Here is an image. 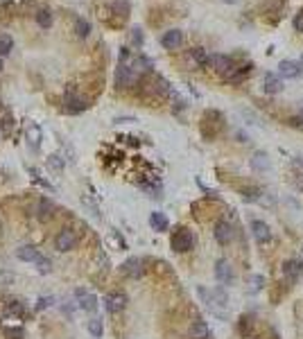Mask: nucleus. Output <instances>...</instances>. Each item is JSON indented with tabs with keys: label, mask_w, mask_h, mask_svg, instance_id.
<instances>
[{
	"label": "nucleus",
	"mask_w": 303,
	"mask_h": 339,
	"mask_svg": "<svg viewBox=\"0 0 303 339\" xmlns=\"http://www.w3.org/2000/svg\"><path fill=\"white\" fill-rule=\"evenodd\" d=\"M27 143H30L32 149H39V147H41V127H39V124H30V127H27Z\"/></svg>",
	"instance_id": "obj_21"
},
{
	"label": "nucleus",
	"mask_w": 303,
	"mask_h": 339,
	"mask_svg": "<svg viewBox=\"0 0 303 339\" xmlns=\"http://www.w3.org/2000/svg\"><path fill=\"white\" fill-rule=\"evenodd\" d=\"M11 48H14V41H11V36H9V34H5V32H0V59H3L5 54H9Z\"/></svg>",
	"instance_id": "obj_24"
},
{
	"label": "nucleus",
	"mask_w": 303,
	"mask_h": 339,
	"mask_svg": "<svg viewBox=\"0 0 303 339\" xmlns=\"http://www.w3.org/2000/svg\"><path fill=\"white\" fill-rule=\"evenodd\" d=\"M0 68H3V61H0Z\"/></svg>",
	"instance_id": "obj_40"
},
{
	"label": "nucleus",
	"mask_w": 303,
	"mask_h": 339,
	"mask_svg": "<svg viewBox=\"0 0 303 339\" xmlns=\"http://www.w3.org/2000/svg\"><path fill=\"white\" fill-rule=\"evenodd\" d=\"M299 68H301V70H303V54H301V61H299Z\"/></svg>",
	"instance_id": "obj_37"
},
{
	"label": "nucleus",
	"mask_w": 303,
	"mask_h": 339,
	"mask_svg": "<svg viewBox=\"0 0 303 339\" xmlns=\"http://www.w3.org/2000/svg\"><path fill=\"white\" fill-rule=\"evenodd\" d=\"M294 30H296V32H303V9L294 16Z\"/></svg>",
	"instance_id": "obj_34"
},
{
	"label": "nucleus",
	"mask_w": 303,
	"mask_h": 339,
	"mask_svg": "<svg viewBox=\"0 0 303 339\" xmlns=\"http://www.w3.org/2000/svg\"><path fill=\"white\" fill-rule=\"evenodd\" d=\"M224 3H228V5H233V3H238V0H224Z\"/></svg>",
	"instance_id": "obj_38"
},
{
	"label": "nucleus",
	"mask_w": 303,
	"mask_h": 339,
	"mask_svg": "<svg viewBox=\"0 0 303 339\" xmlns=\"http://www.w3.org/2000/svg\"><path fill=\"white\" fill-rule=\"evenodd\" d=\"M39 256H41V251L32 244H23V247L16 249V258L23 260V262H34Z\"/></svg>",
	"instance_id": "obj_16"
},
{
	"label": "nucleus",
	"mask_w": 303,
	"mask_h": 339,
	"mask_svg": "<svg viewBox=\"0 0 303 339\" xmlns=\"http://www.w3.org/2000/svg\"><path fill=\"white\" fill-rule=\"evenodd\" d=\"M281 88H283V82L278 79V75H274V72H267L265 75V90L270 95L274 93H281Z\"/></svg>",
	"instance_id": "obj_20"
},
{
	"label": "nucleus",
	"mask_w": 303,
	"mask_h": 339,
	"mask_svg": "<svg viewBox=\"0 0 303 339\" xmlns=\"http://www.w3.org/2000/svg\"><path fill=\"white\" fill-rule=\"evenodd\" d=\"M55 215V203L48 199V197H41L37 203V219L39 222H50Z\"/></svg>",
	"instance_id": "obj_13"
},
{
	"label": "nucleus",
	"mask_w": 303,
	"mask_h": 339,
	"mask_svg": "<svg viewBox=\"0 0 303 339\" xmlns=\"http://www.w3.org/2000/svg\"><path fill=\"white\" fill-rule=\"evenodd\" d=\"M251 326H254L251 316H242V319H240V330H242L244 335H249V332H251Z\"/></svg>",
	"instance_id": "obj_31"
},
{
	"label": "nucleus",
	"mask_w": 303,
	"mask_h": 339,
	"mask_svg": "<svg viewBox=\"0 0 303 339\" xmlns=\"http://www.w3.org/2000/svg\"><path fill=\"white\" fill-rule=\"evenodd\" d=\"M131 39H134V43H136V45H140V41H142V36H140V27H134V34H131Z\"/></svg>",
	"instance_id": "obj_35"
},
{
	"label": "nucleus",
	"mask_w": 303,
	"mask_h": 339,
	"mask_svg": "<svg viewBox=\"0 0 303 339\" xmlns=\"http://www.w3.org/2000/svg\"><path fill=\"white\" fill-rule=\"evenodd\" d=\"M75 32H77V36H88V32H91V23L88 21H84V18H77L75 23Z\"/></svg>",
	"instance_id": "obj_27"
},
{
	"label": "nucleus",
	"mask_w": 303,
	"mask_h": 339,
	"mask_svg": "<svg viewBox=\"0 0 303 339\" xmlns=\"http://www.w3.org/2000/svg\"><path fill=\"white\" fill-rule=\"evenodd\" d=\"M251 233H254L258 244H270L272 242V229L262 219H251Z\"/></svg>",
	"instance_id": "obj_8"
},
{
	"label": "nucleus",
	"mask_w": 303,
	"mask_h": 339,
	"mask_svg": "<svg viewBox=\"0 0 303 339\" xmlns=\"http://www.w3.org/2000/svg\"><path fill=\"white\" fill-rule=\"evenodd\" d=\"M64 109H66V113H82L88 109V102L84 98H79L77 93H73V90H68L64 98Z\"/></svg>",
	"instance_id": "obj_9"
},
{
	"label": "nucleus",
	"mask_w": 303,
	"mask_h": 339,
	"mask_svg": "<svg viewBox=\"0 0 303 339\" xmlns=\"http://www.w3.org/2000/svg\"><path fill=\"white\" fill-rule=\"evenodd\" d=\"M75 242H77V235L73 229H61L55 237V247H57V251H61V253L70 251V249L75 247Z\"/></svg>",
	"instance_id": "obj_6"
},
{
	"label": "nucleus",
	"mask_w": 303,
	"mask_h": 339,
	"mask_svg": "<svg viewBox=\"0 0 303 339\" xmlns=\"http://www.w3.org/2000/svg\"><path fill=\"white\" fill-rule=\"evenodd\" d=\"M104 308L109 314H116V312H122L127 308V294L122 292H111L104 296Z\"/></svg>",
	"instance_id": "obj_5"
},
{
	"label": "nucleus",
	"mask_w": 303,
	"mask_h": 339,
	"mask_svg": "<svg viewBox=\"0 0 303 339\" xmlns=\"http://www.w3.org/2000/svg\"><path fill=\"white\" fill-rule=\"evenodd\" d=\"M301 165H303V163H301Z\"/></svg>",
	"instance_id": "obj_41"
},
{
	"label": "nucleus",
	"mask_w": 303,
	"mask_h": 339,
	"mask_svg": "<svg viewBox=\"0 0 303 339\" xmlns=\"http://www.w3.org/2000/svg\"><path fill=\"white\" fill-rule=\"evenodd\" d=\"M290 124H292V127H301L303 129V118H290Z\"/></svg>",
	"instance_id": "obj_36"
},
{
	"label": "nucleus",
	"mask_w": 303,
	"mask_h": 339,
	"mask_svg": "<svg viewBox=\"0 0 303 339\" xmlns=\"http://www.w3.org/2000/svg\"><path fill=\"white\" fill-rule=\"evenodd\" d=\"M242 195H244V199H247V201H258L262 192H260V190H256V188H244V190H242Z\"/></svg>",
	"instance_id": "obj_28"
},
{
	"label": "nucleus",
	"mask_w": 303,
	"mask_h": 339,
	"mask_svg": "<svg viewBox=\"0 0 303 339\" xmlns=\"http://www.w3.org/2000/svg\"><path fill=\"white\" fill-rule=\"evenodd\" d=\"M170 244H172V249L176 253H186L195 247V235H192L190 229L181 226V229H176L172 233V237H170Z\"/></svg>",
	"instance_id": "obj_3"
},
{
	"label": "nucleus",
	"mask_w": 303,
	"mask_h": 339,
	"mask_svg": "<svg viewBox=\"0 0 303 339\" xmlns=\"http://www.w3.org/2000/svg\"><path fill=\"white\" fill-rule=\"evenodd\" d=\"M265 285V278H262V276H254V278H251V290H260V287Z\"/></svg>",
	"instance_id": "obj_33"
},
{
	"label": "nucleus",
	"mask_w": 303,
	"mask_h": 339,
	"mask_svg": "<svg viewBox=\"0 0 303 339\" xmlns=\"http://www.w3.org/2000/svg\"><path fill=\"white\" fill-rule=\"evenodd\" d=\"M5 335H7L9 339H23L25 332H23L21 328H5Z\"/></svg>",
	"instance_id": "obj_32"
},
{
	"label": "nucleus",
	"mask_w": 303,
	"mask_h": 339,
	"mask_svg": "<svg viewBox=\"0 0 303 339\" xmlns=\"http://www.w3.org/2000/svg\"><path fill=\"white\" fill-rule=\"evenodd\" d=\"M75 296H77L79 308H82L84 312H95V310H98V296L91 294L88 290H77Z\"/></svg>",
	"instance_id": "obj_11"
},
{
	"label": "nucleus",
	"mask_w": 303,
	"mask_h": 339,
	"mask_svg": "<svg viewBox=\"0 0 303 339\" xmlns=\"http://www.w3.org/2000/svg\"><path fill=\"white\" fill-rule=\"evenodd\" d=\"M213 235H215L217 244L226 247V244H231V242H233V237H236V229H233V224L228 222V219L222 217V219H217V222H215Z\"/></svg>",
	"instance_id": "obj_4"
},
{
	"label": "nucleus",
	"mask_w": 303,
	"mask_h": 339,
	"mask_svg": "<svg viewBox=\"0 0 303 339\" xmlns=\"http://www.w3.org/2000/svg\"><path fill=\"white\" fill-rule=\"evenodd\" d=\"M150 226H152V231H156V233H163V231H168V226H170V222H168V217H165L163 213H152L150 215Z\"/></svg>",
	"instance_id": "obj_18"
},
{
	"label": "nucleus",
	"mask_w": 303,
	"mask_h": 339,
	"mask_svg": "<svg viewBox=\"0 0 303 339\" xmlns=\"http://www.w3.org/2000/svg\"><path fill=\"white\" fill-rule=\"evenodd\" d=\"M215 278L220 285H231L233 282V267L228 265V260H217L215 262Z\"/></svg>",
	"instance_id": "obj_10"
},
{
	"label": "nucleus",
	"mask_w": 303,
	"mask_h": 339,
	"mask_svg": "<svg viewBox=\"0 0 303 339\" xmlns=\"http://www.w3.org/2000/svg\"><path fill=\"white\" fill-rule=\"evenodd\" d=\"M88 332H91V335H93V337H102V332H104V328H102V319H100V316H93V319H91L88 321Z\"/></svg>",
	"instance_id": "obj_26"
},
{
	"label": "nucleus",
	"mask_w": 303,
	"mask_h": 339,
	"mask_svg": "<svg viewBox=\"0 0 303 339\" xmlns=\"http://www.w3.org/2000/svg\"><path fill=\"white\" fill-rule=\"evenodd\" d=\"M34 265H37V271H39V274H43V276L52 271V262H50V260L45 258V256H39L37 260H34Z\"/></svg>",
	"instance_id": "obj_25"
},
{
	"label": "nucleus",
	"mask_w": 303,
	"mask_h": 339,
	"mask_svg": "<svg viewBox=\"0 0 303 339\" xmlns=\"http://www.w3.org/2000/svg\"><path fill=\"white\" fill-rule=\"evenodd\" d=\"M301 111H303V102H301Z\"/></svg>",
	"instance_id": "obj_39"
},
{
	"label": "nucleus",
	"mask_w": 303,
	"mask_h": 339,
	"mask_svg": "<svg viewBox=\"0 0 303 339\" xmlns=\"http://www.w3.org/2000/svg\"><path fill=\"white\" fill-rule=\"evenodd\" d=\"M190 59L195 61V66H199V68L210 66V54L206 52L204 48H192V50H190Z\"/></svg>",
	"instance_id": "obj_19"
},
{
	"label": "nucleus",
	"mask_w": 303,
	"mask_h": 339,
	"mask_svg": "<svg viewBox=\"0 0 303 339\" xmlns=\"http://www.w3.org/2000/svg\"><path fill=\"white\" fill-rule=\"evenodd\" d=\"M278 75L294 79V77L301 75V68H299V64H294V61H281V64H278Z\"/></svg>",
	"instance_id": "obj_17"
},
{
	"label": "nucleus",
	"mask_w": 303,
	"mask_h": 339,
	"mask_svg": "<svg viewBox=\"0 0 303 339\" xmlns=\"http://www.w3.org/2000/svg\"><path fill=\"white\" fill-rule=\"evenodd\" d=\"M48 167H50V170H55V172H61L64 163H61V158H59V156H50V158H48Z\"/></svg>",
	"instance_id": "obj_30"
},
{
	"label": "nucleus",
	"mask_w": 303,
	"mask_h": 339,
	"mask_svg": "<svg viewBox=\"0 0 303 339\" xmlns=\"http://www.w3.org/2000/svg\"><path fill=\"white\" fill-rule=\"evenodd\" d=\"M210 66L224 79H231V82L242 75V66H238L228 54H210Z\"/></svg>",
	"instance_id": "obj_1"
},
{
	"label": "nucleus",
	"mask_w": 303,
	"mask_h": 339,
	"mask_svg": "<svg viewBox=\"0 0 303 339\" xmlns=\"http://www.w3.org/2000/svg\"><path fill=\"white\" fill-rule=\"evenodd\" d=\"M210 335V330H208V324L202 319H197V321H192L190 328H188V337L190 339H206Z\"/></svg>",
	"instance_id": "obj_15"
},
{
	"label": "nucleus",
	"mask_w": 303,
	"mask_h": 339,
	"mask_svg": "<svg viewBox=\"0 0 303 339\" xmlns=\"http://www.w3.org/2000/svg\"><path fill=\"white\" fill-rule=\"evenodd\" d=\"M283 276L288 282H296L303 276V260H296V258H290L283 262Z\"/></svg>",
	"instance_id": "obj_7"
},
{
	"label": "nucleus",
	"mask_w": 303,
	"mask_h": 339,
	"mask_svg": "<svg viewBox=\"0 0 303 339\" xmlns=\"http://www.w3.org/2000/svg\"><path fill=\"white\" fill-rule=\"evenodd\" d=\"M5 314H7V316H19V319H23V316H25V303H21V301L7 303V310H5Z\"/></svg>",
	"instance_id": "obj_22"
},
{
	"label": "nucleus",
	"mask_w": 303,
	"mask_h": 339,
	"mask_svg": "<svg viewBox=\"0 0 303 339\" xmlns=\"http://www.w3.org/2000/svg\"><path fill=\"white\" fill-rule=\"evenodd\" d=\"M197 294H199V298L204 301V305L210 310V312H215V314H222V312H226V294L222 292V290H206V287H197Z\"/></svg>",
	"instance_id": "obj_2"
},
{
	"label": "nucleus",
	"mask_w": 303,
	"mask_h": 339,
	"mask_svg": "<svg viewBox=\"0 0 303 339\" xmlns=\"http://www.w3.org/2000/svg\"><path fill=\"white\" fill-rule=\"evenodd\" d=\"M37 23H39L41 27H50V25H52V11H50L48 7L39 9V11H37Z\"/></svg>",
	"instance_id": "obj_23"
},
{
	"label": "nucleus",
	"mask_w": 303,
	"mask_h": 339,
	"mask_svg": "<svg viewBox=\"0 0 303 339\" xmlns=\"http://www.w3.org/2000/svg\"><path fill=\"white\" fill-rule=\"evenodd\" d=\"M181 43H184V32H181V30H170V32H165L161 36V45H163V48H168V50L179 48Z\"/></svg>",
	"instance_id": "obj_14"
},
{
	"label": "nucleus",
	"mask_w": 303,
	"mask_h": 339,
	"mask_svg": "<svg viewBox=\"0 0 303 339\" xmlns=\"http://www.w3.org/2000/svg\"><path fill=\"white\" fill-rule=\"evenodd\" d=\"M52 303H55V298H52V296H41V298L37 301V312H41V310L50 308Z\"/></svg>",
	"instance_id": "obj_29"
},
{
	"label": "nucleus",
	"mask_w": 303,
	"mask_h": 339,
	"mask_svg": "<svg viewBox=\"0 0 303 339\" xmlns=\"http://www.w3.org/2000/svg\"><path fill=\"white\" fill-rule=\"evenodd\" d=\"M120 271H122L127 278H140L142 271H145V267H142V260L140 258H129V260H124V262H122Z\"/></svg>",
	"instance_id": "obj_12"
}]
</instances>
